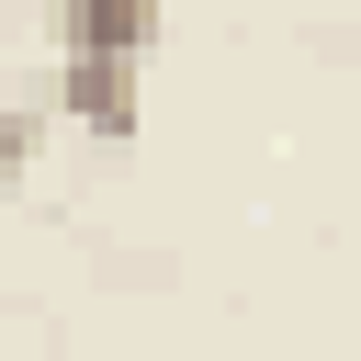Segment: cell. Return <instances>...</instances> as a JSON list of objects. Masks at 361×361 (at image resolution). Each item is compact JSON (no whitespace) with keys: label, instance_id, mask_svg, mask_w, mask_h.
Returning a JSON list of instances; mask_svg holds the SVG:
<instances>
[{"label":"cell","instance_id":"obj_1","mask_svg":"<svg viewBox=\"0 0 361 361\" xmlns=\"http://www.w3.org/2000/svg\"><path fill=\"white\" fill-rule=\"evenodd\" d=\"M56 113H68L79 135L124 147V135L147 124V102H135V56H56Z\"/></svg>","mask_w":361,"mask_h":361},{"label":"cell","instance_id":"obj_2","mask_svg":"<svg viewBox=\"0 0 361 361\" xmlns=\"http://www.w3.org/2000/svg\"><path fill=\"white\" fill-rule=\"evenodd\" d=\"M45 23H56V56H147L169 0H45Z\"/></svg>","mask_w":361,"mask_h":361}]
</instances>
